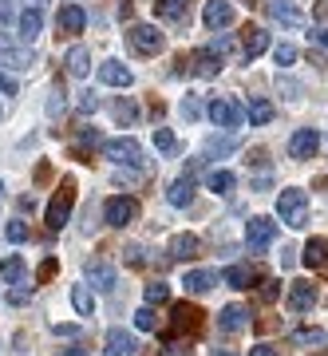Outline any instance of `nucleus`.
Returning <instances> with one entry per match:
<instances>
[{
    "label": "nucleus",
    "instance_id": "36",
    "mask_svg": "<svg viewBox=\"0 0 328 356\" xmlns=\"http://www.w3.org/2000/svg\"><path fill=\"white\" fill-rule=\"evenodd\" d=\"M28 301H32V285L28 281H20V285L8 289V305H28Z\"/></svg>",
    "mask_w": 328,
    "mask_h": 356
},
{
    "label": "nucleus",
    "instance_id": "9",
    "mask_svg": "<svg viewBox=\"0 0 328 356\" xmlns=\"http://www.w3.org/2000/svg\"><path fill=\"white\" fill-rule=\"evenodd\" d=\"M0 67H13V72H32L36 67V56L28 48H13V44H4L0 40Z\"/></svg>",
    "mask_w": 328,
    "mask_h": 356
},
{
    "label": "nucleus",
    "instance_id": "49",
    "mask_svg": "<svg viewBox=\"0 0 328 356\" xmlns=\"http://www.w3.org/2000/svg\"><path fill=\"white\" fill-rule=\"evenodd\" d=\"M313 16H316V20H328V0H316V4H313Z\"/></svg>",
    "mask_w": 328,
    "mask_h": 356
},
{
    "label": "nucleus",
    "instance_id": "38",
    "mask_svg": "<svg viewBox=\"0 0 328 356\" xmlns=\"http://www.w3.org/2000/svg\"><path fill=\"white\" fill-rule=\"evenodd\" d=\"M158 356H194V344H190V341H170Z\"/></svg>",
    "mask_w": 328,
    "mask_h": 356
},
{
    "label": "nucleus",
    "instance_id": "28",
    "mask_svg": "<svg viewBox=\"0 0 328 356\" xmlns=\"http://www.w3.org/2000/svg\"><path fill=\"white\" fill-rule=\"evenodd\" d=\"M166 198H170V206H190L194 202V178H178V182H170V191H166Z\"/></svg>",
    "mask_w": 328,
    "mask_h": 356
},
{
    "label": "nucleus",
    "instance_id": "31",
    "mask_svg": "<svg viewBox=\"0 0 328 356\" xmlns=\"http://www.w3.org/2000/svg\"><path fill=\"white\" fill-rule=\"evenodd\" d=\"M206 186H210L214 194H229L233 186H238V178L229 175V170H214V175L206 178Z\"/></svg>",
    "mask_w": 328,
    "mask_h": 356
},
{
    "label": "nucleus",
    "instance_id": "34",
    "mask_svg": "<svg viewBox=\"0 0 328 356\" xmlns=\"http://www.w3.org/2000/svg\"><path fill=\"white\" fill-rule=\"evenodd\" d=\"M135 115H139V107H135L131 99L115 103V119H119V123H126V127H131V123H135Z\"/></svg>",
    "mask_w": 328,
    "mask_h": 356
},
{
    "label": "nucleus",
    "instance_id": "57",
    "mask_svg": "<svg viewBox=\"0 0 328 356\" xmlns=\"http://www.w3.org/2000/svg\"><path fill=\"white\" fill-rule=\"evenodd\" d=\"M0 119H4V111H0Z\"/></svg>",
    "mask_w": 328,
    "mask_h": 356
},
{
    "label": "nucleus",
    "instance_id": "11",
    "mask_svg": "<svg viewBox=\"0 0 328 356\" xmlns=\"http://www.w3.org/2000/svg\"><path fill=\"white\" fill-rule=\"evenodd\" d=\"M190 72H194V76H202V79H214L218 72H222V56H218L214 48L194 51V56H190Z\"/></svg>",
    "mask_w": 328,
    "mask_h": 356
},
{
    "label": "nucleus",
    "instance_id": "6",
    "mask_svg": "<svg viewBox=\"0 0 328 356\" xmlns=\"http://www.w3.org/2000/svg\"><path fill=\"white\" fill-rule=\"evenodd\" d=\"M126 40H131V48L139 51V56H158V51L166 48V36L154 32L151 24H135L131 32H126Z\"/></svg>",
    "mask_w": 328,
    "mask_h": 356
},
{
    "label": "nucleus",
    "instance_id": "37",
    "mask_svg": "<svg viewBox=\"0 0 328 356\" xmlns=\"http://www.w3.org/2000/svg\"><path fill=\"white\" fill-rule=\"evenodd\" d=\"M273 60H277L281 67L297 64V48H293V44H277V48H273Z\"/></svg>",
    "mask_w": 328,
    "mask_h": 356
},
{
    "label": "nucleus",
    "instance_id": "26",
    "mask_svg": "<svg viewBox=\"0 0 328 356\" xmlns=\"http://www.w3.org/2000/svg\"><path fill=\"white\" fill-rule=\"evenodd\" d=\"M182 285H186L190 293H206V289H214V285H218V273H214V269H190Z\"/></svg>",
    "mask_w": 328,
    "mask_h": 356
},
{
    "label": "nucleus",
    "instance_id": "45",
    "mask_svg": "<svg viewBox=\"0 0 328 356\" xmlns=\"http://www.w3.org/2000/svg\"><path fill=\"white\" fill-rule=\"evenodd\" d=\"M0 95H16V83L4 76V72H0Z\"/></svg>",
    "mask_w": 328,
    "mask_h": 356
},
{
    "label": "nucleus",
    "instance_id": "25",
    "mask_svg": "<svg viewBox=\"0 0 328 356\" xmlns=\"http://www.w3.org/2000/svg\"><path fill=\"white\" fill-rule=\"evenodd\" d=\"M245 115H249L253 127H265V123H273V115L277 111H273V103L269 99H249L245 103Z\"/></svg>",
    "mask_w": 328,
    "mask_h": 356
},
{
    "label": "nucleus",
    "instance_id": "21",
    "mask_svg": "<svg viewBox=\"0 0 328 356\" xmlns=\"http://www.w3.org/2000/svg\"><path fill=\"white\" fill-rule=\"evenodd\" d=\"M63 64H67V76L83 79V76L91 72V51H88V48H79V44H76V48H72L67 56H63Z\"/></svg>",
    "mask_w": 328,
    "mask_h": 356
},
{
    "label": "nucleus",
    "instance_id": "8",
    "mask_svg": "<svg viewBox=\"0 0 328 356\" xmlns=\"http://www.w3.org/2000/svg\"><path fill=\"white\" fill-rule=\"evenodd\" d=\"M40 32H44V8H32V4H24V13H20V20H16V36L24 40V44H32Z\"/></svg>",
    "mask_w": 328,
    "mask_h": 356
},
{
    "label": "nucleus",
    "instance_id": "42",
    "mask_svg": "<svg viewBox=\"0 0 328 356\" xmlns=\"http://www.w3.org/2000/svg\"><path fill=\"white\" fill-rule=\"evenodd\" d=\"M277 293H281V281L277 277L261 281V297H265V301H277Z\"/></svg>",
    "mask_w": 328,
    "mask_h": 356
},
{
    "label": "nucleus",
    "instance_id": "7",
    "mask_svg": "<svg viewBox=\"0 0 328 356\" xmlns=\"http://www.w3.org/2000/svg\"><path fill=\"white\" fill-rule=\"evenodd\" d=\"M210 119H214L218 127L233 131V127H241L249 115H245V107H241V103H233V99H214V103H210Z\"/></svg>",
    "mask_w": 328,
    "mask_h": 356
},
{
    "label": "nucleus",
    "instance_id": "5",
    "mask_svg": "<svg viewBox=\"0 0 328 356\" xmlns=\"http://www.w3.org/2000/svg\"><path fill=\"white\" fill-rule=\"evenodd\" d=\"M273 238H277V222H273V218H249V222H245V245H249V254L269 250Z\"/></svg>",
    "mask_w": 328,
    "mask_h": 356
},
{
    "label": "nucleus",
    "instance_id": "52",
    "mask_svg": "<svg viewBox=\"0 0 328 356\" xmlns=\"http://www.w3.org/2000/svg\"><path fill=\"white\" fill-rule=\"evenodd\" d=\"M249 356H277V348H269V344H257Z\"/></svg>",
    "mask_w": 328,
    "mask_h": 356
},
{
    "label": "nucleus",
    "instance_id": "22",
    "mask_svg": "<svg viewBox=\"0 0 328 356\" xmlns=\"http://www.w3.org/2000/svg\"><path fill=\"white\" fill-rule=\"evenodd\" d=\"M265 13L273 16V20H285V24H301V20H304L301 8H297L293 0H269V4H265Z\"/></svg>",
    "mask_w": 328,
    "mask_h": 356
},
{
    "label": "nucleus",
    "instance_id": "56",
    "mask_svg": "<svg viewBox=\"0 0 328 356\" xmlns=\"http://www.w3.org/2000/svg\"><path fill=\"white\" fill-rule=\"evenodd\" d=\"M0 194H4V182H0Z\"/></svg>",
    "mask_w": 328,
    "mask_h": 356
},
{
    "label": "nucleus",
    "instance_id": "12",
    "mask_svg": "<svg viewBox=\"0 0 328 356\" xmlns=\"http://www.w3.org/2000/svg\"><path fill=\"white\" fill-rule=\"evenodd\" d=\"M202 20H206V28H229L233 24V4L229 0H206Z\"/></svg>",
    "mask_w": 328,
    "mask_h": 356
},
{
    "label": "nucleus",
    "instance_id": "15",
    "mask_svg": "<svg viewBox=\"0 0 328 356\" xmlns=\"http://www.w3.org/2000/svg\"><path fill=\"white\" fill-rule=\"evenodd\" d=\"M313 305H316V285H313V281H293L289 309H293V313H309Z\"/></svg>",
    "mask_w": 328,
    "mask_h": 356
},
{
    "label": "nucleus",
    "instance_id": "4",
    "mask_svg": "<svg viewBox=\"0 0 328 356\" xmlns=\"http://www.w3.org/2000/svg\"><path fill=\"white\" fill-rule=\"evenodd\" d=\"M72 202H76V182H72V178H63L60 194L48 202V226H51V229H63V226H67V218H72Z\"/></svg>",
    "mask_w": 328,
    "mask_h": 356
},
{
    "label": "nucleus",
    "instance_id": "43",
    "mask_svg": "<svg viewBox=\"0 0 328 356\" xmlns=\"http://www.w3.org/2000/svg\"><path fill=\"white\" fill-rule=\"evenodd\" d=\"M79 143H83V147H103V139H99V131H95V127L79 131Z\"/></svg>",
    "mask_w": 328,
    "mask_h": 356
},
{
    "label": "nucleus",
    "instance_id": "30",
    "mask_svg": "<svg viewBox=\"0 0 328 356\" xmlns=\"http://www.w3.org/2000/svg\"><path fill=\"white\" fill-rule=\"evenodd\" d=\"M222 281H226V285H233V289H249L253 269H245V266H229L226 273H222Z\"/></svg>",
    "mask_w": 328,
    "mask_h": 356
},
{
    "label": "nucleus",
    "instance_id": "46",
    "mask_svg": "<svg viewBox=\"0 0 328 356\" xmlns=\"http://www.w3.org/2000/svg\"><path fill=\"white\" fill-rule=\"evenodd\" d=\"M95 107H99V99H95V95H91V91H88V95L79 99V111H95Z\"/></svg>",
    "mask_w": 328,
    "mask_h": 356
},
{
    "label": "nucleus",
    "instance_id": "14",
    "mask_svg": "<svg viewBox=\"0 0 328 356\" xmlns=\"http://www.w3.org/2000/svg\"><path fill=\"white\" fill-rule=\"evenodd\" d=\"M83 24H88V13H83L79 4H63L60 13H56V28H60V32H67V36L83 32Z\"/></svg>",
    "mask_w": 328,
    "mask_h": 356
},
{
    "label": "nucleus",
    "instance_id": "10",
    "mask_svg": "<svg viewBox=\"0 0 328 356\" xmlns=\"http://www.w3.org/2000/svg\"><path fill=\"white\" fill-rule=\"evenodd\" d=\"M316 147H320V135H316L313 127H301L297 135L289 139V154L297 159V163H304V159H313Z\"/></svg>",
    "mask_w": 328,
    "mask_h": 356
},
{
    "label": "nucleus",
    "instance_id": "18",
    "mask_svg": "<svg viewBox=\"0 0 328 356\" xmlns=\"http://www.w3.org/2000/svg\"><path fill=\"white\" fill-rule=\"evenodd\" d=\"M301 261L309 269H325L328 266V242H325V238H309L304 250H301Z\"/></svg>",
    "mask_w": 328,
    "mask_h": 356
},
{
    "label": "nucleus",
    "instance_id": "50",
    "mask_svg": "<svg viewBox=\"0 0 328 356\" xmlns=\"http://www.w3.org/2000/svg\"><path fill=\"white\" fill-rule=\"evenodd\" d=\"M48 111H51V115H60V111H63V91H56V99L48 103Z\"/></svg>",
    "mask_w": 328,
    "mask_h": 356
},
{
    "label": "nucleus",
    "instance_id": "51",
    "mask_svg": "<svg viewBox=\"0 0 328 356\" xmlns=\"http://www.w3.org/2000/svg\"><path fill=\"white\" fill-rule=\"evenodd\" d=\"M126 261H131V266H142V250H139V245H135V250H126Z\"/></svg>",
    "mask_w": 328,
    "mask_h": 356
},
{
    "label": "nucleus",
    "instance_id": "20",
    "mask_svg": "<svg viewBox=\"0 0 328 356\" xmlns=\"http://www.w3.org/2000/svg\"><path fill=\"white\" fill-rule=\"evenodd\" d=\"M194 0H154V16L158 20H186Z\"/></svg>",
    "mask_w": 328,
    "mask_h": 356
},
{
    "label": "nucleus",
    "instance_id": "40",
    "mask_svg": "<svg viewBox=\"0 0 328 356\" xmlns=\"http://www.w3.org/2000/svg\"><path fill=\"white\" fill-rule=\"evenodd\" d=\"M154 147H158V151H166V154H170V151H174V135H170V131H166V127H158V131H154Z\"/></svg>",
    "mask_w": 328,
    "mask_h": 356
},
{
    "label": "nucleus",
    "instance_id": "41",
    "mask_svg": "<svg viewBox=\"0 0 328 356\" xmlns=\"http://www.w3.org/2000/svg\"><path fill=\"white\" fill-rule=\"evenodd\" d=\"M4 234H8V242H24L28 226H24V222H8V226H4Z\"/></svg>",
    "mask_w": 328,
    "mask_h": 356
},
{
    "label": "nucleus",
    "instance_id": "2",
    "mask_svg": "<svg viewBox=\"0 0 328 356\" xmlns=\"http://www.w3.org/2000/svg\"><path fill=\"white\" fill-rule=\"evenodd\" d=\"M135 218H139V202H135V198H126V194H115V198H107V206H103V222L115 226V229L131 226Z\"/></svg>",
    "mask_w": 328,
    "mask_h": 356
},
{
    "label": "nucleus",
    "instance_id": "27",
    "mask_svg": "<svg viewBox=\"0 0 328 356\" xmlns=\"http://www.w3.org/2000/svg\"><path fill=\"white\" fill-rule=\"evenodd\" d=\"M72 305H76L79 317H95V293H91V285H72Z\"/></svg>",
    "mask_w": 328,
    "mask_h": 356
},
{
    "label": "nucleus",
    "instance_id": "33",
    "mask_svg": "<svg viewBox=\"0 0 328 356\" xmlns=\"http://www.w3.org/2000/svg\"><path fill=\"white\" fill-rule=\"evenodd\" d=\"M325 341H328L325 329H301V332H293V344H316V348H325Z\"/></svg>",
    "mask_w": 328,
    "mask_h": 356
},
{
    "label": "nucleus",
    "instance_id": "17",
    "mask_svg": "<svg viewBox=\"0 0 328 356\" xmlns=\"http://www.w3.org/2000/svg\"><path fill=\"white\" fill-rule=\"evenodd\" d=\"M202 242H198V234H174L170 238V257L174 261H190V257H198Z\"/></svg>",
    "mask_w": 328,
    "mask_h": 356
},
{
    "label": "nucleus",
    "instance_id": "13",
    "mask_svg": "<svg viewBox=\"0 0 328 356\" xmlns=\"http://www.w3.org/2000/svg\"><path fill=\"white\" fill-rule=\"evenodd\" d=\"M83 277H88V285H91V289L111 293V289H115V281H119V273H115L111 266H103V261H88V269H83Z\"/></svg>",
    "mask_w": 328,
    "mask_h": 356
},
{
    "label": "nucleus",
    "instance_id": "24",
    "mask_svg": "<svg viewBox=\"0 0 328 356\" xmlns=\"http://www.w3.org/2000/svg\"><path fill=\"white\" fill-rule=\"evenodd\" d=\"M99 79L103 83H111V88H126L131 83V67H123V64H115V60H107V64H99Z\"/></svg>",
    "mask_w": 328,
    "mask_h": 356
},
{
    "label": "nucleus",
    "instance_id": "39",
    "mask_svg": "<svg viewBox=\"0 0 328 356\" xmlns=\"http://www.w3.org/2000/svg\"><path fill=\"white\" fill-rule=\"evenodd\" d=\"M135 325H139L142 332H151L154 325H158V317H154V309L147 305V309H139V313H135Z\"/></svg>",
    "mask_w": 328,
    "mask_h": 356
},
{
    "label": "nucleus",
    "instance_id": "16",
    "mask_svg": "<svg viewBox=\"0 0 328 356\" xmlns=\"http://www.w3.org/2000/svg\"><path fill=\"white\" fill-rule=\"evenodd\" d=\"M245 325H249V309H245V305H226V309H222V317H218V329L229 332V337L241 332Z\"/></svg>",
    "mask_w": 328,
    "mask_h": 356
},
{
    "label": "nucleus",
    "instance_id": "19",
    "mask_svg": "<svg viewBox=\"0 0 328 356\" xmlns=\"http://www.w3.org/2000/svg\"><path fill=\"white\" fill-rule=\"evenodd\" d=\"M135 348H139V344H135V337H131L126 329L107 332V356H135Z\"/></svg>",
    "mask_w": 328,
    "mask_h": 356
},
{
    "label": "nucleus",
    "instance_id": "55",
    "mask_svg": "<svg viewBox=\"0 0 328 356\" xmlns=\"http://www.w3.org/2000/svg\"><path fill=\"white\" fill-rule=\"evenodd\" d=\"M316 356H328V348H325V353H316Z\"/></svg>",
    "mask_w": 328,
    "mask_h": 356
},
{
    "label": "nucleus",
    "instance_id": "47",
    "mask_svg": "<svg viewBox=\"0 0 328 356\" xmlns=\"http://www.w3.org/2000/svg\"><path fill=\"white\" fill-rule=\"evenodd\" d=\"M51 273H56V257H48V261H44V266H40V281H48Z\"/></svg>",
    "mask_w": 328,
    "mask_h": 356
},
{
    "label": "nucleus",
    "instance_id": "1",
    "mask_svg": "<svg viewBox=\"0 0 328 356\" xmlns=\"http://www.w3.org/2000/svg\"><path fill=\"white\" fill-rule=\"evenodd\" d=\"M277 218L289 229H304V226H309V194L297 191V186L281 191L277 194Z\"/></svg>",
    "mask_w": 328,
    "mask_h": 356
},
{
    "label": "nucleus",
    "instance_id": "3",
    "mask_svg": "<svg viewBox=\"0 0 328 356\" xmlns=\"http://www.w3.org/2000/svg\"><path fill=\"white\" fill-rule=\"evenodd\" d=\"M103 154H107L111 163H119V166H147V159H142V147H139L135 139H131V135L103 143Z\"/></svg>",
    "mask_w": 328,
    "mask_h": 356
},
{
    "label": "nucleus",
    "instance_id": "32",
    "mask_svg": "<svg viewBox=\"0 0 328 356\" xmlns=\"http://www.w3.org/2000/svg\"><path fill=\"white\" fill-rule=\"evenodd\" d=\"M20 273H24V257H20V254H13V257H4V261H0V277H4V281H20Z\"/></svg>",
    "mask_w": 328,
    "mask_h": 356
},
{
    "label": "nucleus",
    "instance_id": "54",
    "mask_svg": "<svg viewBox=\"0 0 328 356\" xmlns=\"http://www.w3.org/2000/svg\"><path fill=\"white\" fill-rule=\"evenodd\" d=\"M214 356H238V353H214Z\"/></svg>",
    "mask_w": 328,
    "mask_h": 356
},
{
    "label": "nucleus",
    "instance_id": "44",
    "mask_svg": "<svg viewBox=\"0 0 328 356\" xmlns=\"http://www.w3.org/2000/svg\"><path fill=\"white\" fill-rule=\"evenodd\" d=\"M198 111H202V107H198V99H194V95H186V99H182V115H186V119H198Z\"/></svg>",
    "mask_w": 328,
    "mask_h": 356
},
{
    "label": "nucleus",
    "instance_id": "53",
    "mask_svg": "<svg viewBox=\"0 0 328 356\" xmlns=\"http://www.w3.org/2000/svg\"><path fill=\"white\" fill-rule=\"evenodd\" d=\"M313 36H316V44H325L328 48V32H313Z\"/></svg>",
    "mask_w": 328,
    "mask_h": 356
},
{
    "label": "nucleus",
    "instance_id": "35",
    "mask_svg": "<svg viewBox=\"0 0 328 356\" xmlns=\"http://www.w3.org/2000/svg\"><path fill=\"white\" fill-rule=\"evenodd\" d=\"M166 297H170V285H166V281H154V285H147V305H163Z\"/></svg>",
    "mask_w": 328,
    "mask_h": 356
},
{
    "label": "nucleus",
    "instance_id": "29",
    "mask_svg": "<svg viewBox=\"0 0 328 356\" xmlns=\"http://www.w3.org/2000/svg\"><path fill=\"white\" fill-rule=\"evenodd\" d=\"M170 317H174V329H198L202 313H198L194 305H186V301H182V305H174V313H170Z\"/></svg>",
    "mask_w": 328,
    "mask_h": 356
},
{
    "label": "nucleus",
    "instance_id": "48",
    "mask_svg": "<svg viewBox=\"0 0 328 356\" xmlns=\"http://www.w3.org/2000/svg\"><path fill=\"white\" fill-rule=\"evenodd\" d=\"M56 337H79V325H56Z\"/></svg>",
    "mask_w": 328,
    "mask_h": 356
},
{
    "label": "nucleus",
    "instance_id": "23",
    "mask_svg": "<svg viewBox=\"0 0 328 356\" xmlns=\"http://www.w3.org/2000/svg\"><path fill=\"white\" fill-rule=\"evenodd\" d=\"M265 48H269V32L249 28V32H245V40H241V56H245V60H257Z\"/></svg>",
    "mask_w": 328,
    "mask_h": 356
}]
</instances>
